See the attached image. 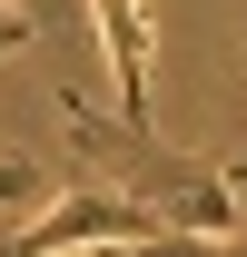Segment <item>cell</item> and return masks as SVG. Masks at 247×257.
<instances>
[{"label": "cell", "instance_id": "cell-4", "mask_svg": "<svg viewBox=\"0 0 247 257\" xmlns=\"http://www.w3.org/2000/svg\"><path fill=\"white\" fill-rule=\"evenodd\" d=\"M40 198H50V178L30 159H0V208H40Z\"/></svg>", "mask_w": 247, "mask_h": 257}, {"label": "cell", "instance_id": "cell-3", "mask_svg": "<svg viewBox=\"0 0 247 257\" xmlns=\"http://www.w3.org/2000/svg\"><path fill=\"white\" fill-rule=\"evenodd\" d=\"M99 40H109V79H119V119L149 128V10L139 0H89Z\"/></svg>", "mask_w": 247, "mask_h": 257}, {"label": "cell", "instance_id": "cell-2", "mask_svg": "<svg viewBox=\"0 0 247 257\" xmlns=\"http://www.w3.org/2000/svg\"><path fill=\"white\" fill-rule=\"evenodd\" d=\"M10 247H30V257H50V247H158V218L129 188H89L69 208H50V218H30Z\"/></svg>", "mask_w": 247, "mask_h": 257}, {"label": "cell", "instance_id": "cell-5", "mask_svg": "<svg viewBox=\"0 0 247 257\" xmlns=\"http://www.w3.org/2000/svg\"><path fill=\"white\" fill-rule=\"evenodd\" d=\"M227 178H237V188H247V159H227Z\"/></svg>", "mask_w": 247, "mask_h": 257}, {"label": "cell", "instance_id": "cell-1", "mask_svg": "<svg viewBox=\"0 0 247 257\" xmlns=\"http://www.w3.org/2000/svg\"><path fill=\"white\" fill-rule=\"evenodd\" d=\"M69 128H79V149L109 168V188H129L139 208L158 218V237H237V178L227 168H198V159H168L139 119H99L89 99H60Z\"/></svg>", "mask_w": 247, "mask_h": 257}]
</instances>
